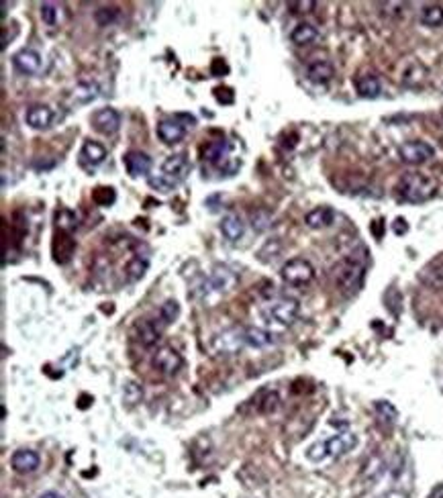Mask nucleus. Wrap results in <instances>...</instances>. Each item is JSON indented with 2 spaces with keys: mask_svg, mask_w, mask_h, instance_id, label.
<instances>
[{
  "mask_svg": "<svg viewBox=\"0 0 443 498\" xmlns=\"http://www.w3.org/2000/svg\"><path fill=\"white\" fill-rule=\"evenodd\" d=\"M368 268V251L361 248L359 251H352L335 265V284L342 292L354 294L359 290L363 276Z\"/></svg>",
  "mask_w": 443,
  "mask_h": 498,
  "instance_id": "f257e3e1",
  "label": "nucleus"
},
{
  "mask_svg": "<svg viewBox=\"0 0 443 498\" xmlns=\"http://www.w3.org/2000/svg\"><path fill=\"white\" fill-rule=\"evenodd\" d=\"M357 445V437L352 431H342L325 441H317L307 449V460L313 464H323L329 460H337L346 453H350Z\"/></svg>",
  "mask_w": 443,
  "mask_h": 498,
  "instance_id": "f03ea898",
  "label": "nucleus"
},
{
  "mask_svg": "<svg viewBox=\"0 0 443 498\" xmlns=\"http://www.w3.org/2000/svg\"><path fill=\"white\" fill-rule=\"evenodd\" d=\"M396 192H398V196H400L405 202L421 204V202L431 200V198L438 194V184H435L433 178L425 176V174L411 171V174H405V176L398 180V184H396Z\"/></svg>",
  "mask_w": 443,
  "mask_h": 498,
  "instance_id": "7ed1b4c3",
  "label": "nucleus"
},
{
  "mask_svg": "<svg viewBox=\"0 0 443 498\" xmlns=\"http://www.w3.org/2000/svg\"><path fill=\"white\" fill-rule=\"evenodd\" d=\"M300 313V305L294 298L288 296H278L267 300L262 307V315L270 325H278V327H290Z\"/></svg>",
  "mask_w": 443,
  "mask_h": 498,
  "instance_id": "20e7f679",
  "label": "nucleus"
},
{
  "mask_svg": "<svg viewBox=\"0 0 443 498\" xmlns=\"http://www.w3.org/2000/svg\"><path fill=\"white\" fill-rule=\"evenodd\" d=\"M280 276L282 280L288 284V286H294V288H300V286H307L313 282L315 278V268L309 259H302V257H294V259H288L282 270H280Z\"/></svg>",
  "mask_w": 443,
  "mask_h": 498,
  "instance_id": "39448f33",
  "label": "nucleus"
},
{
  "mask_svg": "<svg viewBox=\"0 0 443 498\" xmlns=\"http://www.w3.org/2000/svg\"><path fill=\"white\" fill-rule=\"evenodd\" d=\"M235 284H237V274L229 265H221L219 263V265L213 268L211 276L204 280L202 294L204 296L211 294V292H215V294H227V292H231L235 288Z\"/></svg>",
  "mask_w": 443,
  "mask_h": 498,
  "instance_id": "423d86ee",
  "label": "nucleus"
},
{
  "mask_svg": "<svg viewBox=\"0 0 443 498\" xmlns=\"http://www.w3.org/2000/svg\"><path fill=\"white\" fill-rule=\"evenodd\" d=\"M246 345V329H225L213 337V351L219 355H237Z\"/></svg>",
  "mask_w": 443,
  "mask_h": 498,
  "instance_id": "0eeeda50",
  "label": "nucleus"
},
{
  "mask_svg": "<svg viewBox=\"0 0 443 498\" xmlns=\"http://www.w3.org/2000/svg\"><path fill=\"white\" fill-rule=\"evenodd\" d=\"M435 156L433 145L427 141H407L398 147V158L409 166H421Z\"/></svg>",
  "mask_w": 443,
  "mask_h": 498,
  "instance_id": "6e6552de",
  "label": "nucleus"
},
{
  "mask_svg": "<svg viewBox=\"0 0 443 498\" xmlns=\"http://www.w3.org/2000/svg\"><path fill=\"white\" fill-rule=\"evenodd\" d=\"M152 364L154 368L164 374V376H176L182 368V355L178 353L174 347L170 345H164V347H158L154 357H152Z\"/></svg>",
  "mask_w": 443,
  "mask_h": 498,
  "instance_id": "1a4fd4ad",
  "label": "nucleus"
},
{
  "mask_svg": "<svg viewBox=\"0 0 443 498\" xmlns=\"http://www.w3.org/2000/svg\"><path fill=\"white\" fill-rule=\"evenodd\" d=\"M76 251V239H72V233L56 229L53 241H51V253L56 263H68Z\"/></svg>",
  "mask_w": 443,
  "mask_h": 498,
  "instance_id": "9d476101",
  "label": "nucleus"
},
{
  "mask_svg": "<svg viewBox=\"0 0 443 498\" xmlns=\"http://www.w3.org/2000/svg\"><path fill=\"white\" fill-rule=\"evenodd\" d=\"M92 127L102 135H115L121 127V115L115 108H100L92 115Z\"/></svg>",
  "mask_w": 443,
  "mask_h": 498,
  "instance_id": "9b49d317",
  "label": "nucleus"
},
{
  "mask_svg": "<svg viewBox=\"0 0 443 498\" xmlns=\"http://www.w3.org/2000/svg\"><path fill=\"white\" fill-rule=\"evenodd\" d=\"M123 164L125 169L131 178H141V176H147L149 169H152V158L143 152H127L125 158H123Z\"/></svg>",
  "mask_w": 443,
  "mask_h": 498,
  "instance_id": "f8f14e48",
  "label": "nucleus"
},
{
  "mask_svg": "<svg viewBox=\"0 0 443 498\" xmlns=\"http://www.w3.org/2000/svg\"><path fill=\"white\" fill-rule=\"evenodd\" d=\"M12 66L16 72L25 74V76H33L41 70V56L33 49H21L12 58Z\"/></svg>",
  "mask_w": 443,
  "mask_h": 498,
  "instance_id": "ddd939ff",
  "label": "nucleus"
},
{
  "mask_svg": "<svg viewBox=\"0 0 443 498\" xmlns=\"http://www.w3.org/2000/svg\"><path fill=\"white\" fill-rule=\"evenodd\" d=\"M10 466L19 474H31L39 468V453L33 449H19L10 455Z\"/></svg>",
  "mask_w": 443,
  "mask_h": 498,
  "instance_id": "4468645a",
  "label": "nucleus"
},
{
  "mask_svg": "<svg viewBox=\"0 0 443 498\" xmlns=\"http://www.w3.org/2000/svg\"><path fill=\"white\" fill-rule=\"evenodd\" d=\"M25 121L31 129H47L53 121V110L45 104H33L31 108H27L25 112Z\"/></svg>",
  "mask_w": 443,
  "mask_h": 498,
  "instance_id": "2eb2a0df",
  "label": "nucleus"
},
{
  "mask_svg": "<svg viewBox=\"0 0 443 498\" xmlns=\"http://www.w3.org/2000/svg\"><path fill=\"white\" fill-rule=\"evenodd\" d=\"M219 229H221V233H223V237H225L227 241L235 244V241H239V239L243 237V233H246V223L241 221L239 215L229 213V215L223 217Z\"/></svg>",
  "mask_w": 443,
  "mask_h": 498,
  "instance_id": "dca6fc26",
  "label": "nucleus"
},
{
  "mask_svg": "<svg viewBox=\"0 0 443 498\" xmlns=\"http://www.w3.org/2000/svg\"><path fill=\"white\" fill-rule=\"evenodd\" d=\"M188 171H190V164L184 154H174L166 158V162L162 164V174H166L174 182H182L188 176Z\"/></svg>",
  "mask_w": 443,
  "mask_h": 498,
  "instance_id": "f3484780",
  "label": "nucleus"
},
{
  "mask_svg": "<svg viewBox=\"0 0 443 498\" xmlns=\"http://www.w3.org/2000/svg\"><path fill=\"white\" fill-rule=\"evenodd\" d=\"M186 135V127L182 123H178L174 119H168V121H162L158 125V137L166 143V145H176L184 139Z\"/></svg>",
  "mask_w": 443,
  "mask_h": 498,
  "instance_id": "a211bd4d",
  "label": "nucleus"
},
{
  "mask_svg": "<svg viewBox=\"0 0 443 498\" xmlns=\"http://www.w3.org/2000/svg\"><path fill=\"white\" fill-rule=\"evenodd\" d=\"M335 221V211L331 206H317L313 209L311 213H307L304 217V223L307 227L311 229H325V227H331Z\"/></svg>",
  "mask_w": 443,
  "mask_h": 498,
  "instance_id": "6ab92c4d",
  "label": "nucleus"
},
{
  "mask_svg": "<svg viewBox=\"0 0 443 498\" xmlns=\"http://www.w3.org/2000/svg\"><path fill=\"white\" fill-rule=\"evenodd\" d=\"M162 325L160 323H154V321H141L137 323L135 331H137V341L143 345V347H154L158 341H160V335H162Z\"/></svg>",
  "mask_w": 443,
  "mask_h": 498,
  "instance_id": "aec40b11",
  "label": "nucleus"
},
{
  "mask_svg": "<svg viewBox=\"0 0 443 498\" xmlns=\"http://www.w3.org/2000/svg\"><path fill=\"white\" fill-rule=\"evenodd\" d=\"M227 152H229L227 141L219 139V141H211V143L202 145V147H200V158H202L206 164L217 166V164H221V162L227 158Z\"/></svg>",
  "mask_w": 443,
  "mask_h": 498,
  "instance_id": "412c9836",
  "label": "nucleus"
},
{
  "mask_svg": "<svg viewBox=\"0 0 443 498\" xmlns=\"http://www.w3.org/2000/svg\"><path fill=\"white\" fill-rule=\"evenodd\" d=\"M355 90L361 98H378L382 92V84L378 80V76L374 74H361L355 78Z\"/></svg>",
  "mask_w": 443,
  "mask_h": 498,
  "instance_id": "4be33fe9",
  "label": "nucleus"
},
{
  "mask_svg": "<svg viewBox=\"0 0 443 498\" xmlns=\"http://www.w3.org/2000/svg\"><path fill=\"white\" fill-rule=\"evenodd\" d=\"M307 78L315 84H327L333 78V66L327 60H315L307 68Z\"/></svg>",
  "mask_w": 443,
  "mask_h": 498,
  "instance_id": "5701e85b",
  "label": "nucleus"
},
{
  "mask_svg": "<svg viewBox=\"0 0 443 498\" xmlns=\"http://www.w3.org/2000/svg\"><path fill=\"white\" fill-rule=\"evenodd\" d=\"M80 160L86 166H100L106 160V150H104V145H100L96 141H84V145L80 150Z\"/></svg>",
  "mask_w": 443,
  "mask_h": 498,
  "instance_id": "b1692460",
  "label": "nucleus"
},
{
  "mask_svg": "<svg viewBox=\"0 0 443 498\" xmlns=\"http://www.w3.org/2000/svg\"><path fill=\"white\" fill-rule=\"evenodd\" d=\"M317 37H319V31L311 23H298L290 33V41L294 45H311L313 41H317Z\"/></svg>",
  "mask_w": 443,
  "mask_h": 498,
  "instance_id": "393cba45",
  "label": "nucleus"
},
{
  "mask_svg": "<svg viewBox=\"0 0 443 498\" xmlns=\"http://www.w3.org/2000/svg\"><path fill=\"white\" fill-rule=\"evenodd\" d=\"M246 341H248L250 347H258V349H262V347L274 345L276 337H274V333L266 331V329H262V327H248V329H246Z\"/></svg>",
  "mask_w": 443,
  "mask_h": 498,
  "instance_id": "a878e982",
  "label": "nucleus"
},
{
  "mask_svg": "<svg viewBox=\"0 0 443 498\" xmlns=\"http://www.w3.org/2000/svg\"><path fill=\"white\" fill-rule=\"evenodd\" d=\"M80 225V217L78 213L70 211V209H60L56 211V227L60 231H66V233H72L74 229H78Z\"/></svg>",
  "mask_w": 443,
  "mask_h": 498,
  "instance_id": "bb28decb",
  "label": "nucleus"
},
{
  "mask_svg": "<svg viewBox=\"0 0 443 498\" xmlns=\"http://www.w3.org/2000/svg\"><path fill=\"white\" fill-rule=\"evenodd\" d=\"M419 280L423 284H427L429 288H443V263H431L427 265L421 274H419Z\"/></svg>",
  "mask_w": 443,
  "mask_h": 498,
  "instance_id": "cd10ccee",
  "label": "nucleus"
},
{
  "mask_svg": "<svg viewBox=\"0 0 443 498\" xmlns=\"http://www.w3.org/2000/svg\"><path fill=\"white\" fill-rule=\"evenodd\" d=\"M421 23L425 27H442L443 25V6L442 4H427L421 8Z\"/></svg>",
  "mask_w": 443,
  "mask_h": 498,
  "instance_id": "c85d7f7f",
  "label": "nucleus"
},
{
  "mask_svg": "<svg viewBox=\"0 0 443 498\" xmlns=\"http://www.w3.org/2000/svg\"><path fill=\"white\" fill-rule=\"evenodd\" d=\"M180 315V307H178L176 300H166L162 307H160V325L162 327H168L172 325Z\"/></svg>",
  "mask_w": 443,
  "mask_h": 498,
  "instance_id": "c756f323",
  "label": "nucleus"
},
{
  "mask_svg": "<svg viewBox=\"0 0 443 498\" xmlns=\"http://www.w3.org/2000/svg\"><path fill=\"white\" fill-rule=\"evenodd\" d=\"M92 200H94L98 206H110V204L117 200V194H115V190L108 188V186H98V188L92 190Z\"/></svg>",
  "mask_w": 443,
  "mask_h": 498,
  "instance_id": "7c9ffc66",
  "label": "nucleus"
},
{
  "mask_svg": "<svg viewBox=\"0 0 443 498\" xmlns=\"http://www.w3.org/2000/svg\"><path fill=\"white\" fill-rule=\"evenodd\" d=\"M98 96V86L92 82H86V84H78L76 88H74V100H78V102H82V104H86L90 100H94Z\"/></svg>",
  "mask_w": 443,
  "mask_h": 498,
  "instance_id": "2f4dec72",
  "label": "nucleus"
},
{
  "mask_svg": "<svg viewBox=\"0 0 443 498\" xmlns=\"http://www.w3.org/2000/svg\"><path fill=\"white\" fill-rule=\"evenodd\" d=\"M60 6L56 2H43L41 4V21L49 27H56L58 25V16H60Z\"/></svg>",
  "mask_w": 443,
  "mask_h": 498,
  "instance_id": "473e14b6",
  "label": "nucleus"
},
{
  "mask_svg": "<svg viewBox=\"0 0 443 498\" xmlns=\"http://www.w3.org/2000/svg\"><path fill=\"white\" fill-rule=\"evenodd\" d=\"M145 270H147V257L141 259V255H135L127 265V276L129 280H139L145 274Z\"/></svg>",
  "mask_w": 443,
  "mask_h": 498,
  "instance_id": "72a5a7b5",
  "label": "nucleus"
},
{
  "mask_svg": "<svg viewBox=\"0 0 443 498\" xmlns=\"http://www.w3.org/2000/svg\"><path fill=\"white\" fill-rule=\"evenodd\" d=\"M149 186L154 188V190H160V192H164V194H168V192H172L174 188H176L178 182H174L172 178H168L166 174H160V176H152L149 180Z\"/></svg>",
  "mask_w": 443,
  "mask_h": 498,
  "instance_id": "f704fd0d",
  "label": "nucleus"
},
{
  "mask_svg": "<svg viewBox=\"0 0 443 498\" xmlns=\"http://www.w3.org/2000/svg\"><path fill=\"white\" fill-rule=\"evenodd\" d=\"M141 396H143V390H141V386L137 382H127L125 384V388H123V401L127 405H131V407L137 405L141 401Z\"/></svg>",
  "mask_w": 443,
  "mask_h": 498,
  "instance_id": "c9c22d12",
  "label": "nucleus"
},
{
  "mask_svg": "<svg viewBox=\"0 0 443 498\" xmlns=\"http://www.w3.org/2000/svg\"><path fill=\"white\" fill-rule=\"evenodd\" d=\"M374 409H376V413L380 416V420H384V423H394L398 418V411L390 403H386V401H378L374 405Z\"/></svg>",
  "mask_w": 443,
  "mask_h": 498,
  "instance_id": "e433bc0d",
  "label": "nucleus"
},
{
  "mask_svg": "<svg viewBox=\"0 0 443 498\" xmlns=\"http://www.w3.org/2000/svg\"><path fill=\"white\" fill-rule=\"evenodd\" d=\"M278 409H280V396H278V392H266L264 399L258 405V411L264 413V415L276 413Z\"/></svg>",
  "mask_w": 443,
  "mask_h": 498,
  "instance_id": "4c0bfd02",
  "label": "nucleus"
},
{
  "mask_svg": "<svg viewBox=\"0 0 443 498\" xmlns=\"http://www.w3.org/2000/svg\"><path fill=\"white\" fill-rule=\"evenodd\" d=\"M315 6H317V2H313V0H294V2H288V8H290V12H294V14H307V12H313Z\"/></svg>",
  "mask_w": 443,
  "mask_h": 498,
  "instance_id": "58836bf2",
  "label": "nucleus"
},
{
  "mask_svg": "<svg viewBox=\"0 0 443 498\" xmlns=\"http://www.w3.org/2000/svg\"><path fill=\"white\" fill-rule=\"evenodd\" d=\"M252 225H254V231H258V233L266 231L267 227H270V215H267L266 211H258L252 217Z\"/></svg>",
  "mask_w": 443,
  "mask_h": 498,
  "instance_id": "ea45409f",
  "label": "nucleus"
},
{
  "mask_svg": "<svg viewBox=\"0 0 443 498\" xmlns=\"http://www.w3.org/2000/svg\"><path fill=\"white\" fill-rule=\"evenodd\" d=\"M115 14H117V10H115V8H98L94 16H96V23H98L100 27H106V25L112 21V16H115Z\"/></svg>",
  "mask_w": 443,
  "mask_h": 498,
  "instance_id": "a19ab883",
  "label": "nucleus"
},
{
  "mask_svg": "<svg viewBox=\"0 0 443 498\" xmlns=\"http://www.w3.org/2000/svg\"><path fill=\"white\" fill-rule=\"evenodd\" d=\"M392 227H394V233H396V235H405V233L409 231V225H407L405 219H396Z\"/></svg>",
  "mask_w": 443,
  "mask_h": 498,
  "instance_id": "79ce46f5",
  "label": "nucleus"
},
{
  "mask_svg": "<svg viewBox=\"0 0 443 498\" xmlns=\"http://www.w3.org/2000/svg\"><path fill=\"white\" fill-rule=\"evenodd\" d=\"M378 498H409V495H405V493H400V490H388V493H384L382 497Z\"/></svg>",
  "mask_w": 443,
  "mask_h": 498,
  "instance_id": "37998d69",
  "label": "nucleus"
},
{
  "mask_svg": "<svg viewBox=\"0 0 443 498\" xmlns=\"http://www.w3.org/2000/svg\"><path fill=\"white\" fill-rule=\"evenodd\" d=\"M39 498H64L60 493H53V490H49V493H43V495H39Z\"/></svg>",
  "mask_w": 443,
  "mask_h": 498,
  "instance_id": "c03bdc74",
  "label": "nucleus"
},
{
  "mask_svg": "<svg viewBox=\"0 0 443 498\" xmlns=\"http://www.w3.org/2000/svg\"><path fill=\"white\" fill-rule=\"evenodd\" d=\"M433 498H443V486L442 488H438V490L433 493Z\"/></svg>",
  "mask_w": 443,
  "mask_h": 498,
  "instance_id": "a18cd8bd",
  "label": "nucleus"
}]
</instances>
